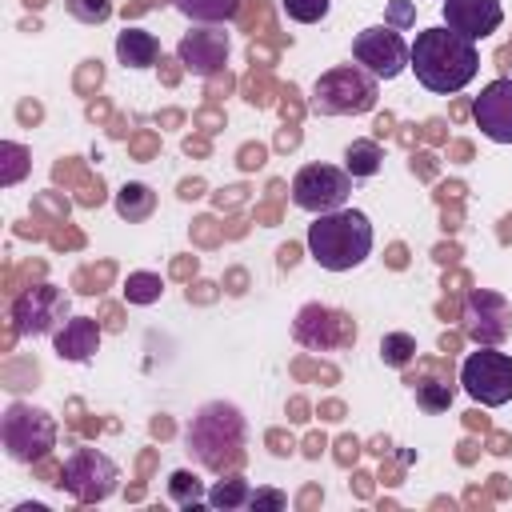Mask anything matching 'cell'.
I'll list each match as a JSON object with an SVG mask.
<instances>
[{
  "label": "cell",
  "instance_id": "obj_1",
  "mask_svg": "<svg viewBox=\"0 0 512 512\" xmlns=\"http://www.w3.org/2000/svg\"><path fill=\"white\" fill-rule=\"evenodd\" d=\"M412 72H416V80L428 88V92H440V96H448V92H460L472 76H476V68H480V52H476V44L472 40H464V36H456L452 28H424L420 36H416V44H412V64H408Z\"/></svg>",
  "mask_w": 512,
  "mask_h": 512
},
{
  "label": "cell",
  "instance_id": "obj_2",
  "mask_svg": "<svg viewBox=\"0 0 512 512\" xmlns=\"http://www.w3.org/2000/svg\"><path fill=\"white\" fill-rule=\"evenodd\" d=\"M244 440H248V420L228 400H208L184 428V444L204 472H232L244 456Z\"/></svg>",
  "mask_w": 512,
  "mask_h": 512
},
{
  "label": "cell",
  "instance_id": "obj_3",
  "mask_svg": "<svg viewBox=\"0 0 512 512\" xmlns=\"http://www.w3.org/2000/svg\"><path fill=\"white\" fill-rule=\"evenodd\" d=\"M308 252L328 272H348L368 260L372 252V224L360 208H336L320 212L316 224H308Z\"/></svg>",
  "mask_w": 512,
  "mask_h": 512
},
{
  "label": "cell",
  "instance_id": "obj_4",
  "mask_svg": "<svg viewBox=\"0 0 512 512\" xmlns=\"http://www.w3.org/2000/svg\"><path fill=\"white\" fill-rule=\"evenodd\" d=\"M376 76L356 68V64H340L328 68L324 76H316L312 84V112L320 116H360L376 108Z\"/></svg>",
  "mask_w": 512,
  "mask_h": 512
},
{
  "label": "cell",
  "instance_id": "obj_5",
  "mask_svg": "<svg viewBox=\"0 0 512 512\" xmlns=\"http://www.w3.org/2000/svg\"><path fill=\"white\" fill-rule=\"evenodd\" d=\"M0 444L16 464H36L56 448V420L48 408L36 404H8L0 416Z\"/></svg>",
  "mask_w": 512,
  "mask_h": 512
},
{
  "label": "cell",
  "instance_id": "obj_6",
  "mask_svg": "<svg viewBox=\"0 0 512 512\" xmlns=\"http://www.w3.org/2000/svg\"><path fill=\"white\" fill-rule=\"evenodd\" d=\"M60 484L80 504H100L120 488V468L112 456L96 448H72V456L60 468Z\"/></svg>",
  "mask_w": 512,
  "mask_h": 512
},
{
  "label": "cell",
  "instance_id": "obj_7",
  "mask_svg": "<svg viewBox=\"0 0 512 512\" xmlns=\"http://www.w3.org/2000/svg\"><path fill=\"white\" fill-rule=\"evenodd\" d=\"M460 384L484 408L508 404L512 400V356L508 352H496V348L468 352L464 364H460Z\"/></svg>",
  "mask_w": 512,
  "mask_h": 512
},
{
  "label": "cell",
  "instance_id": "obj_8",
  "mask_svg": "<svg viewBox=\"0 0 512 512\" xmlns=\"http://www.w3.org/2000/svg\"><path fill=\"white\" fill-rule=\"evenodd\" d=\"M352 56H356V64H360L364 72H372L376 80H396V76L412 64V44H408L396 28L376 24V28L356 32Z\"/></svg>",
  "mask_w": 512,
  "mask_h": 512
},
{
  "label": "cell",
  "instance_id": "obj_9",
  "mask_svg": "<svg viewBox=\"0 0 512 512\" xmlns=\"http://www.w3.org/2000/svg\"><path fill=\"white\" fill-rule=\"evenodd\" d=\"M352 192V176L336 164H304L292 176V204L304 212H336Z\"/></svg>",
  "mask_w": 512,
  "mask_h": 512
},
{
  "label": "cell",
  "instance_id": "obj_10",
  "mask_svg": "<svg viewBox=\"0 0 512 512\" xmlns=\"http://www.w3.org/2000/svg\"><path fill=\"white\" fill-rule=\"evenodd\" d=\"M68 320V292L56 284H32L12 300V328L20 336H48Z\"/></svg>",
  "mask_w": 512,
  "mask_h": 512
},
{
  "label": "cell",
  "instance_id": "obj_11",
  "mask_svg": "<svg viewBox=\"0 0 512 512\" xmlns=\"http://www.w3.org/2000/svg\"><path fill=\"white\" fill-rule=\"evenodd\" d=\"M460 320H464V336L476 348H496L512 332V304H508V296H500L492 288H476L464 296Z\"/></svg>",
  "mask_w": 512,
  "mask_h": 512
},
{
  "label": "cell",
  "instance_id": "obj_12",
  "mask_svg": "<svg viewBox=\"0 0 512 512\" xmlns=\"http://www.w3.org/2000/svg\"><path fill=\"white\" fill-rule=\"evenodd\" d=\"M292 336H296L304 348H312V352H332V348H344V344L356 340V324H352L344 312H336V308L312 300V304H304V308L296 312Z\"/></svg>",
  "mask_w": 512,
  "mask_h": 512
},
{
  "label": "cell",
  "instance_id": "obj_13",
  "mask_svg": "<svg viewBox=\"0 0 512 512\" xmlns=\"http://www.w3.org/2000/svg\"><path fill=\"white\" fill-rule=\"evenodd\" d=\"M228 52H232V44H228V32L220 28V24H196V28H188L184 36H180V44H176V60L192 72V76H216V72H224V64H228Z\"/></svg>",
  "mask_w": 512,
  "mask_h": 512
},
{
  "label": "cell",
  "instance_id": "obj_14",
  "mask_svg": "<svg viewBox=\"0 0 512 512\" xmlns=\"http://www.w3.org/2000/svg\"><path fill=\"white\" fill-rule=\"evenodd\" d=\"M472 116L476 128L496 140V144H512V80H492L480 88V96L472 100Z\"/></svg>",
  "mask_w": 512,
  "mask_h": 512
},
{
  "label": "cell",
  "instance_id": "obj_15",
  "mask_svg": "<svg viewBox=\"0 0 512 512\" xmlns=\"http://www.w3.org/2000/svg\"><path fill=\"white\" fill-rule=\"evenodd\" d=\"M504 8L500 0H444V28H452L464 40H484L500 28Z\"/></svg>",
  "mask_w": 512,
  "mask_h": 512
},
{
  "label": "cell",
  "instance_id": "obj_16",
  "mask_svg": "<svg viewBox=\"0 0 512 512\" xmlns=\"http://www.w3.org/2000/svg\"><path fill=\"white\" fill-rule=\"evenodd\" d=\"M100 348V324L92 316H68L56 328V356L72 364H88Z\"/></svg>",
  "mask_w": 512,
  "mask_h": 512
},
{
  "label": "cell",
  "instance_id": "obj_17",
  "mask_svg": "<svg viewBox=\"0 0 512 512\" xmlns=\"http://www.w3.org/2000/svg\"><path fill=\"white\" fill-rule=\"evenodd\" d=\"M156 56H160V40H156L152 32H144V28H124V32L116 36V60H120L124 68H152Z\"/></svg>",
  "mask_w": 512,
  "mask_h": 512
},
{
  "label": "cell",
  "instance_id": "obj_18",
  "mask_svg": "<svg viewBox=\"0 0 512 512\" xmlns=\"http://www.w3.org/2000/svg\"><path fill=\"white\" fill-rule=\"evenodd\" d=\"M116 216L120 220H128V224H140V220H148L152 212H156V192L148 188V184H140V180H128L120 192H116Z\"/></svg>",
  "mask_w": 512,
  "mask_h": 512
},
{
  "label": "cell",
  "instance_id": "obj_19",
  "mask_svg": "<svg viewBox=\"0 0 512 512\" xmlns=\"http://www.w3.org/2000/svg\"><path fill=\"white\" fill-rule=\"evenodd\" d=\"M180 16L196 24H228L240 12V0H172Z\"/></svg>",
  "mask_w": 512,
  "mask_h": 512
},
{
  "label": "cell",
  "instance_id": "obj_20",
  "mask_svg": "<svg viewBox=\"0 0 512 512\" xmlns=\"http://www.w3.org/2000/svg\"><path fill=\"white\" fill-rule=\"evenodd\" d=\"M380 164H384V152H380V144H376V140H352V144L344 148V172H348L352 180L376 176V172H380Z\"/></svg>",
  "mask_w": 512,
  "mask_h": 512
},
{
  "label": "cell",
  "instance_id": "obj_21",
  "mask_svg": "<svg viewBox=\"0 0 512 512\" xmlns=\"http://www.w3.org/2000/svg\"><path fill=\"white\" fill-rule=\"evenodd\" d=\"M248 500H252V488H248L244 476H224V480H216V484L208 488V508H216V512L248 508Z\"/></svg>",
  "mask_w": 512,
  "mask_h": 512
},
{
  "label": "cell",
  "instance_id": "obj_22",
  "mask_svg": "<svg viewBox=\"0 0 512 512\" xmlns=\"http://www.w3.org/2000/svg\"><path fill=\"white\" fill-rule=\"evenodd\" d=\"M168 496H172V504L176 508H200V504H208V492L200 488V480L188 472V468H176L172 476H168Z\"/></svg>",
  "mask_w": 512,
  "mask_h": 512
},
{
  "label": "cell",
  "instance_id": "obj_23",
  "mask_svg": "<svg viewBox=\"0 0 512 512\" xmlns=\"http://www.w3.org/2000/svg\"><path fill=\"white\" fill-rule=\"evenodd\" d=\"M160 292H164V280H160V272H128V280H124V300L128 304H156L160 300Z\"/></svg>",
  "mask_w": 512,
  "mask_h": 512
},
{
  "label": "cell",
  "instance_id": "obj_24",
  "mask_svg": "<svg viewBox=\"0 0 512 512\" xmlns=\"http://www.w3.org/2000/svg\"><path fill=\"white\" fill-rule=\"evenodd\" d=\"M380 356H384L388 368L412 364V356H416V336H408V332H384V336H380Z\"/></svg>",
  "mask_w": 512,
  "mask_h": 512
},
{
  "label": "cell",
  "instance_id": "obj_25",
  "mask_svg": "<svg viewBox=\"0 0 512 512\" xmlns=\"http://www.w3.org/2000/svg\"><path fill=\"white\" fill-rule=\"evenodd\" d=\"M0 156H4L0 184H4V188H12V184L28 172V148H24V144H16V140H4V144H0Z\"/></svg>",
  "mask_w": 512,
  "mask_h": 512
},
{
  "label": "cell",
  "instance_id": "obj_26",
  "mask_svg": "<svg viewBox=\"0 0 512 512\" xmlns=\"http://www.w3.org/2000/svg\"><path fill=\"white\" fill-rule=\"evenodd\" d=\"M416 404H420L424 412H444V408L452 404V384H444V380H424V384H416Z\"/></svg>",
  "mask_w": 512,
  "mask_h": 512
},
{
  "label": "cell",
  "instance_id": "obj_27",
  "mask_svg": "<svg viewBox=\"0 0 512 512\" xmlns=\"http://www.w3.org/2000/svg\"><path fill=\"white\" fill-rule=\"evenodd\" d=\"M280 8H284V16L296 20V24H316V20L328 16L332 0H280Z\"/></svg>",
  "mask_w": 512,
  "mask_h": 512
},
{
  "label": "cell",
  "instance_id": "obj_28",
  "mask_svg": "<svg viewBox=\"0 0 512 512\" xmlns=\"http://www.w3.org/2000/svg\"><path fill=\"white\" fill-rule=\"evenodd\" d=\"M64 8L80 24H104L112 16V0H64Z\"/></svg>",
  "mask_w": 512,
  "mask_h": 512
},
{
  "label": "cell",
  "instance_id": "obj_29",
  "mask_svg": "<svg viewBox=\"0 0 512 512\" xmlns=\"http://www.w3.org/2000/svg\"><path fill=\"white\" fill-rule=\"evenodd\" d=\"M284 504H288V496L280 488H256L248 500V508H256V512H280Z\"/></svg>",
  "mask_w": 512,
  "mask_h": 512
},
{
  "label": "cell",
  "instance_id": "obj_30",
  "mask_svg": "<svg viewBox=\"0 0 512 512\" xmlns=\"http://www.w3.org/2000/svg\"><path fill=\"white\" fill-rule=\"evenodd\" d=\"M384 20H388V28H408L412 20H416V8H412V0H392L388 4V12H384Z\"/></svg>",
  "mask_w": 512,
  "mask_h": 512
}]
</instances>
